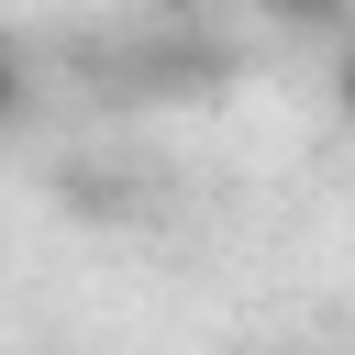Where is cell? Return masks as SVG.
Segmentation results:
<instances>
[{
  "instance_id": "obj_1",
  "label": "cell",
  "mask_w": 355,
  "mask_h": 355,
  "mask_svg": "<svg viewBox=\"0 0 355 355\" xmlns=\"http://www.w3.org/2000/svg\"><path fill=\"white\" fill-rule=\"evenodd\" d=\"M33 111V67H22V44H0V122H22Z\"/></svg>"
},
{
  "instance_id": "obj_2",
  "label": "cell",
  "mask_w": 355,
  "mask_h": 355,
  "mask_svg": "<svg viewBox=\"0 0 355 355\" xmlns=\"http://www.w3.org/2000/svg\"><path fill=\"white\" fill-rule=\"evenodd\" d=\"M266 11H277V22H300V33H333V22H344V0H266Z\"/></svg>"
}]
</instances>
